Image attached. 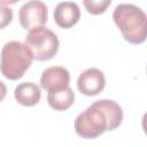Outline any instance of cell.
<instances>
[{
  "mask_svg": "<svg viewBox=\"0 0 147 147\" xmlns=\"http://www.w3.org/2000/svg\"><path fill=\"white\" fill-rule=\"evenodd\" d=\"M113 18L124 39L130 44L138 45L146 40L147 18L141 8L131 3H121L115 8Z\"/></svg>",
  "mask_w": 147,
  "mask_h": 147,
  "instance_id": "cell-1",
  "label": "cell"
},
{
  "mask_svg": "<svg viewBox=\"0 0 147 147\" xmlns=\"http://www.w3.org/2000/svg\"><path fill=\"white\" fill-rule=\"evenodd\" d=\"M32 60V54L25 44L16 40L8 41L1 51V74L10 80H17L24 76Z\"/></svg>",
  "mask_w": 147,
  "mask_h": 147,
  "instance_id": "cell-2",
  "label": "cell"
},
{
  "mask_svg": "<svg viewBox=\"0 0 147 147\" xmlns=\"http://www.w3.org/2000/svg\"><path fill=\"white\" fill-rule=\"evenodd\" d=\"M25 45L30 49L32 57L37 61H48L59 51L57 36L44 25L30 30L25 37Z\"/></svg>",
  "mask_w": 147,
  "mask_h": 147,
  "instance_id": "cell-3",
  "label": "cell"
},
{
  "mask_svg": "<svg viewBox=\"0 0 147 147\" xmlns=\"http://www.w3.org/2000/svg\"><path fill=\"white\" fill-rule=\"evenodd\" d=\"M76 133L85 139H94L108 131V119L105 113L92 103L75 121Z\"/></svg>",
  "mask_w": 147,
  "mask_h": 147,
  "instance_id": "cell-4",
  "label": "cell"
},
{
  "mask_svg": "<svg viewBox=\"0 0 147 147\" xmlns=\"http://www.w3.org/2000/svg\"><path fill=\"white\" fill-rule=\"evenodd\" d=\"M47 7L40 0L28 1L18 11V20L22 28L29 31L42 26L47 22Z\"/></svg>",
  "mask_w": 147,
  "mask_h": 147,
  "instance_id": "cell-5",
  "label": "cell"
},
{
  "mask_svg": "<svg viewBox=\"0 0 147 147\" xmlns=\"http://www.w3.org/2000/svg\"><path fill=\"white\" fill-rule=\"evenodd\" d=\"M106 86V78L101 70L96 68H88L83 71L77 79V87L79 92L87 96L99 94Z\"/></svg>",
  "mask_w": 147,
  "mask_h": 147,
  "instance_id": "cell-6",
  "label": "cell"
},
{
  "mask_svg": "<svg viewBox=\"0 0 147 147\" xmlns=\"http://www.w3.org/2000/svg\"><path fill=\"white\" fill-rule=\"evenodd\" d=\"M70 74L60 65H54L45 69L40 77V86L47 92H54L69 86Z\"/></svg>",
  "mask_w": 147,
  "mask_h": 147,
  "instance_id": "cell-7",
  "label": "cell"
},
{
  "mask_svg": "<svg viewBox=\"0 0 147 147\" xmlns=\"http://www.w3.org/2000/svg\"><path fill=\"white\" fill-rule=\"evenodd\" d=\"M80 18V9L77 3L71 1H63L57 3L54 9V21L63 29H70Z\"/></svg>",
  "mask_w": 147,
  "mask_h": 147,
  "instance_id": "cell-8",
  "label": "cell"
},
{
  "mask_svg": "<svg viewBox=\"0 0 147 147\" xmlns=\"http://www.w3.org/2000/svg\"><path fill=\"white\" fill-rule=\"evenodd\" d=\"M14 96L20 105L25 107H32L40 101L41 92L39 86L34 83L25 82L16 86L14 91Z\"/></svg>",
  "mask_w": 147,
  "mask_h": 147,
  "instance_id": "cell-9",
  "label": "cell"
},
{
  "mask_svg": "<svg viewBox=\"0 0 147 147\" xmlns=\"http://www.w3.org/2000/svg\"><path fill=\"white\" fill-rule=\"evenodd\" d=\"M94 105L105 113L108 119V131H113L121 125L123 121V110L117 102L108 99H102L95 101Z\"/></svg>",
  "mask_w": 147,
  "mask_h": 147,
  "instance_id": "cell-10",
  "label": "cell"
},
{
  "mask_svg": "<svg viewBox=\"0 0 147 147\" xmlns=\"http://www.w3.org/2000/svg\"><path fill=\"white\" fill-rule=\"evenodd\" d=\"M47 102L51 106V108L55 110H59V111L67 110L75 102V93L69 86L59 91L48 92Z\"/></svg>",
  "mask_w": 147,
  "mask_h": 147,
  "instance_id": "cell-11",
  "label": "cell"
},
{
  "mask_svg": "<svg viewBox=\"0 0 147 147\" xmlns=\"http://www.w3.org/2000/svg\"><path fill=\"white\" fill-rule=\"evenodd\" d=\"M113 0H83L85 9L92 15H100L107 10Z\"/></svg>",
  "mask_w": 147,
  "mask_h": 147,
  "instance_id": "cell-12",
  "label": "cell"
},
{
  "mask_svg": "<svg viewBox=\"0 0 147 147\" xmlns=\"http://www.w3.org/2000/svg\"><path fill=\"white\" fill-rule=\"evenodd\" d=\"M13 20V10L5 6V5H1L0 3V30L6 28Z\"/></svg>",
  "mask_w": 147,
  "mask_h": 147,
  "instance_id": "cell-13",
  "label": "cell"
},
{
  "mask_svg": "<svg viewBox=\"0 0 147 147\" xmlns=\"http://www.w3.org/2000/svg\"><path fill=\"white\" fill-rule=\"evenodd\" d=\"M6 94H7V87H6V85L0 80V101H2V100L5 99Z\"/></svg>",
  "mask_w": 147,
  "mask_h": 147,
  "instance_id": "cell-14",
  "label": "cell"
},
{
  "mask_svg": "<svg viewBox=\"0 0 147 147\" xmlns=\"http://www.w3.org/2000/svg\"><path fill=\"white\" fill-rule=\"evenodd\" d=\"M17 1H20V0H0V3L6 6V5H14Z\"/></svg>",
  "mask_w": 147,
  "mask_h": 147,
  "instance_id": "cell-15",
  "label": "cell"
}]
</instances>
